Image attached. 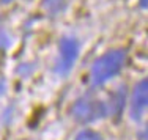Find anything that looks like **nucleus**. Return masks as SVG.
Here are the masks:
<instances>
[{"mask_svg": "<svg viewBox=\"0 0 148 140\" xmlns=\"http://www.w3.org/2000/svg\"><path fill=\"white\" fill-rule=\"evenodd\" d=\"M125 60L126 52L123 49H112V51H107L104 55H101L91 66V85L99 87L112 77H115L121 71Z\"/></svg>", "mask_w": 148, "mask_h": 140, "instance_id": "f257e3e1", "label": "nucleus"}, {"mask_svg": "<svg viewBox=\"0 0 148 140\" xmlns=\"http://www.w3.org/2000/svg\"><path fill=\"white\" fill-rule=\"evenodd\" d=\"M71 115L79 123H93L109 115V104L98 98L84 96L73 104Z\"/></svg>", "mask_w": 148, "mask_h": 140, "instance_id": "f03ea898", "label": "nucleus"}, {"mask_svg": "<svg viewBox=\"0 0 148 140\" xmlns=\"http://www.w3.org/2000/svg\"><path fill=\"white\" fill-rule=\"evenodd\" d=\"M77 55H79V43L69 36L62 38L58 46V60L55 65V72L60 76H66L73 69Z\"/></svg>", "mask_w": 148, "mask_h": 140, "instance_id": "7ed1b4c3", "label": "nucleus"}, {"mask_svg": "<svg viewBox=\"0 0 148 140\" xmlns=\"http://www.w3.org/2000/svg\"><path fill=\"white\" fill-rule=\"evenodd\" d=\"M148 112V79H143L134 87L131 96V106H129V115L132 120L139 121Z\"/></svg>", "mask_w": 148, "mask_h": 140, "instance_id": "20e7f679", "label": "nucleus"}, {"mask_svg": "<svg viewBox=\"0 0 148 140\" xmlns=\"http://www.w3.org/2000/svg\"><path fill=\"white\" fill-rule=\"evenodd\" d=\"M43 10L47 14L55 16L58 13H62L66 6V0H43Z\"/></svg>", "mask_w": 148, "mask_h": 140, "instance_id": "39448f33", "label": "nucleus"}, {"mask_svg": "<svg viewBox=\"0 0 148 140\" xmlns=\"http://www.w3.org/2000/svg\"><path fill=\"white\" fill-rule=\"evenodd\" d=\"M74 140H103V137H101L98 132L91 131V129H85V131L79 132Z\"/></svg>", "mask_w": 148, "mask_h": 140, "instance_id": "423d86ee", "label": "nucleus"}, {"mask_svg": "<svg viewBox=\"0 0 148 140\" xmlns=\"http://www.w3.org/2000/svg\"><path fill=\"white\" fill-rule=\"evenodd\" d=\"M139 140H148V126L139 134Z\"/></svg>", "mask_w": 148, "mask_h": 140, "instance_id": "0eeeda50", "label": "nucleus"}, {"mask_svg": "<svg viewBox=\"0 0 148 140\" xmlns=\"http://www.w3.org/2000/svg\"><path fill=\"white\" fill-rule=\"evenodd\" d=\"M139 5L142 8H148V0H139Z\"/></svg>", "mask_w": 148, "mask_h": 140, "instance_id": "6e6552de", "label": "nucleus"}, {"mask_svg": "<svg viewBox=\"0 0 148 140\" xmlns=\"http://www.w3.org/2000/svg\"><path fill=\"white\" fill-rule=\"evenodd\" d=\"M10 2H13V0H2V3H10Z\"/></svg>", "mask_w": 148, "mask_h": 140, "instance_id": "1a4fd4ad", "label": "nucleus"}]
</instances>
